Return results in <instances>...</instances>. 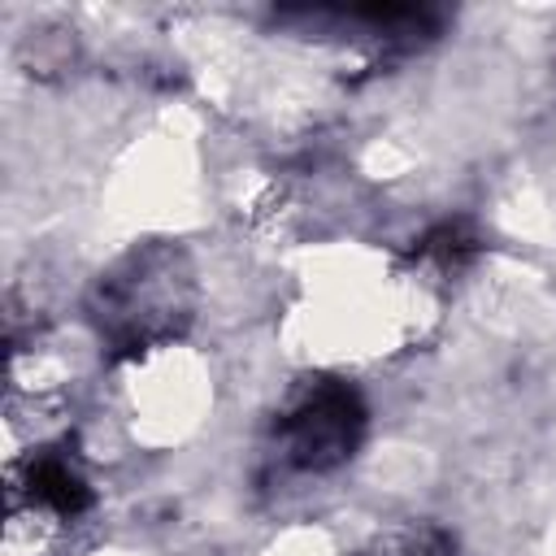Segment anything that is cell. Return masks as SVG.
<instances>
[{
  "mask_svg": "<svg viewBox=\"0 0 556 556\" xmlns=\"http://www.w3.org/2000/svg\"><path fill=\"white\" fill-rule=\"evenodd\" d=\"M478 235H473V226L469 222H439L421 243H417V256L426 261V265H434L439 274H456V269H465L473 256H478Z\"/></svg>",
  "mask_w": 556,
  "mask_h": 556,
  "instance_id": "5b68a950",
  "label": "cell"
},
{
  "mask_svg": "<svg viewBox=\"0 0 556 556\" xmlns=\"http://www.w3.org/2000/svg\"><path fill=\"white\" fill-rule=\"evenodd\" d=\"M195 282L182 248L143 243L113 261L91 291V317L113 356H143L182 334L191 321Z\"/></svg>",
  "mask_w": 556,
  "mask_h": 556,
  "instance_id": "6da1fadb",
  "label": "cell"
},
{
  "mask_svg": "<svg viewBox=\"0 0 556 556\" xmlns=\"http://www.w3.org/2000/svg\"><path fill=\"white\" fill-rule=\"evenodd\" d=\"M365 400L339 378H304L278 413L282 456L304 473H330L348 465L365 439Z\"/></svg>",
  "mask_w": 556,
  "mask_h": 556,
  "instance_id": "7a4b0ae2",
  "label": "cell"
},
{
  "mask_svg": "<svg viewBox=\"0 0 556 556\" xmlns=\"http://www.w3.org/2000/svg\"><path fill=\"white\" fill-rule=\"evenodd\" d=\"M22 491L30 504L56 513V517H78L91 508V486L87 478L78 473V465L65 456V452H39L26 460V473H22Z\"/></svg>",
  "mask_w": 556,
  "mask_h": 556,
  "instance_id": "3957f363",
  "label": "cell"
},
{
  "mask_svg": "<svg viewBox=\"0 0 556 556\" xmlns=\"http://www.w3.org/2000/svg\"><path fill=\"white\" fill-rule=\"evenodd\" d=\"M361 556H456V539L434 521H404L378 534Z\"/></svg>",
  "mask_w": 556,
  "mask_h": 556,
  "instance_id": "277c9868",
  "label": "cell"
}]
</instances>
